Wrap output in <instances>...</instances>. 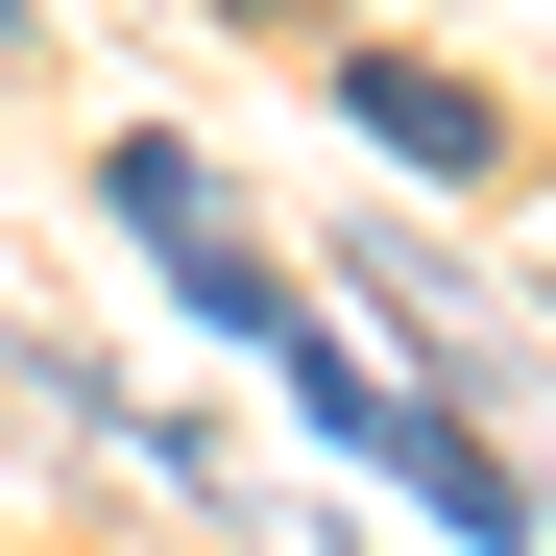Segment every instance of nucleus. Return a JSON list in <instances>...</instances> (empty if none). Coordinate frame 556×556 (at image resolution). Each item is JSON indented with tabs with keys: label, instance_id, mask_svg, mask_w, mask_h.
I'll return each mask as SVG.
<instances>
[{
	"label": "nucleus",
	"instance_id": "1",
	"mask_svg": "<svg viewBox=\"0 0 556 556\" xmlns=\"http://www.w3.org/2000/svg\"><path fill=\"white\" fill-rule=\"evenodd\" d=\"M363 459H388L412 508H459V532H532V484H508V459L459 435V412H363Z\"/></svg>",
	"mask_w": 556,
	"mask_h": 556
},
{
	"label": "nucleus",
	"instance_id": "2",
	"mask_svg": "<svg viewBox=\"0 0 556 556\" xmlns=\"http://www.w3.org/2000/svg\"><path fill=\"white\" fill-rule=\"evenodd\" d=\"M339 122H363V146H412V169H484V146H508L484 98H459V73H388V49L339 73Z\"/></svg>",
	"mask_w": 556,
	"mask_h": 556
}]
</instances>
